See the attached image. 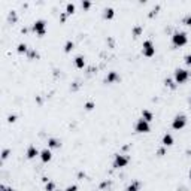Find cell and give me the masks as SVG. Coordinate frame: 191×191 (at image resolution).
I'll return each mask as SVG.
<instances>
[{
  "label": "cell",
  "mask_w": 191,
  "mask_h": 191,
  "mask_svg": "<svg viewBox=\"0 0 191 191\" xmlns=\"http://www.w3.org/2000/svg\"><path fill=\"white\" fill-rule=\"evenodd\" d=\"M190 72L187 70V69H181V67H178V69H175V73H173V81L176 84H184L187 82L188 79H190Z\"/></svg>",
  "instance_id": "cell-1"
},
{
  "label": "cell",
  "mask_w": 191,
  "mask_h": 191,
  "mask_svg": "<svg viewBox=\"0 0 191 191\" xmlns=\"http://www.w3.org/2000/svg\"><path fill=\"white\" fill-rule=\"evenodd\" d=\"M187 42H188V36L185 32H175L172 36V43L176 48H181L184 45H187Z\"/></svg>",
  "instance_id": "cell-2"
},
{
  "label": "cell",
  "mask_w": 191,
  "mask_h": 191,
  "mask_svg": "<svg viewBox=\"0 0 191 191\" xmlns=\"http://www.w3.org/2000/svg\"><path fill=\"white\" fill-rule=\"evenodd\" d=\"M32 28H33V32L37 36H45L46 33V21L45 20H36L32 25Z\"/></svg>",
  "instance_id": "cell-3"
},
{
  "label": "cell",
  "mask_w": 191,
  "mask_h": 191,
  "mask_svg": "<svg viewBox=\"0 0 191 191\" xmlns=\"http://www.w3.org/2000/svg\"><path fill=\"white\" fill-rule=\"evenodd\" d=\"M130 163V158L127 157V155H124V154H116L115 158H114V169H123V167H125L127 164Z\"/></svg>",
  "instance_id": "cell-4"
},
{
  "label": "cell",
  "mask_w": 191,
  "mask_h": 191,
  "mask_svg": "<svg viewBox=\"0 0 191 191\" xmlns=\"http://www.w3.org/2000/svg\"><path fill=\"white\" fill-rule=\"evenodd\" d=\"M185 125H187V116L184 115V114L175 115V118L172 119V127H173L175 130H182Z\"/></svg>",
  "instance_id": "cell-5"
},
{
  "label": "cell",
  "mask_w": 191,
  "mask_h": 191,
  "mask_svg": "<svg viewBox=\"0 0 191 191\" xmlns=\"http://www.w3.org/2000/svg\"><path fill=\"white\" fill-rule=\"evenodd\" d=\"M142 54L145 55V57H154L155 55V46H154V43L152 41H145L142 43Z\"/></svg>",
  "instance_id": "cell-6"
},
{
  "label": "cell",
  "mask_w": 191,
  "mask_h": 191,
  "mask_svg": "<svg viewBox=\"0 0 191 191\" xmlns=\"http://www.w3.org/2000/svg\"><path fill=\"white\" fill-rule=\"evenodd\" d=\"M134 130L137 133H150L151 132V125L148 121H145L143 118H139L136 121V125H134Z\"/></svg>",
  "instance_id": "cell-7"
},
{
  "label": "cell",
  "mask_w": 191,
  "mask_h": 191,
  "mask_svg": "<svg viewBox=\"0 0 191 191\" xmlns=\"http://www.w3.org/2000/svg\"><path fill=\"white\" fill-rule=\"evenodd\" d=\"M25 155H27L28 160H33V158H36L37 155H41V151L37 150L34 145H30V146L27 148V151H25Z\"/></svg>",
  "instance_id": "cell-8"
},
{
  "label": "cell",
  "mask_w": 191,
  "mask_h": 191,
  "mask_svg": "<svg viewBox=\"0 0 191 191\" xmlns=\"http://www.w3.org/2000/svg\"><path fill=\"white\" fill-rule=\"evenodd\" d=\"M41 161L42 163H48V161H51L52 160V152H51L50 148H45V150L41 151Z\"/></svg>",
  "instance_id": "cell-9"
},
{
  "label": "cell",
  "mask_w": 191,
  "mask_h": 191,
  "mask_svg": "<svg viewBox=\"0 0 191 191\" xmlns=\"http://www.w3.org/2000/svg\"><path fill=\"white\" fill-rule=\"evenodd\" d=\"M161 143H163V146H172L175 143V139L173 136L170 133H166L164 136H163V139H161Z\"/></svg>",
  "instance_id": "cell-10"
},
{
  "label": "cell",
  "mask_w": 191,
  "mask_h": 191,
  "mask_svg": "<svg viewBox=\"0 0 191 191\" xmlns=\"http://www.w3.org/2000/svg\"><path fill=\"white\" fill-rule=\"evenodd\" d=\"M119 79V75L116 73V72H109L108 75H106V84H114V82H116Z\"/></svg>",
  "instance_id": "cell-11"
},
{
  "label": "cell",
  "mask_w": 191,
  "mask_h": 191,
  "mask_svg": "<svg viewBox=\"0 0 191 191\" xmlns=\"http://www.w3.org/2000/svg\"><path fill=\"white\" fill-rule=\"evenodd\" d=\"M73 63H75V66L78 69H84L85 67V58H84V55H76Z\"/></svg>",
  "instance_id": "cell-12"
},
{
  "label": "cell",
  "mask_w": 191,
  "mask_h": 191,
  "mask_svg": "<svg viewBox=\"0 0 191 191\" xmlns=\"http://www.w3.org/2000/svg\"><path fill=\"white\" fill-rule=\"evenodd\" d=\"M48 146H50V150H57V148L61 146V143H60V141L55 139V137H50V139H48Z\"/></svg>",
  "instance_id": "cell-13"
},
{
  "label": "cell",
  "mask_w": 191,
  "mask_h": 191,
  "mask_svg": "<svg viewBox=\"0 0 191 191\" xmlns=\"http://www.w3.org/2000/svg\"><path fill=\"white\" fill-rule=\"evenodd\" d=\"M103 17H105V20H112V18L115 17V11H114V8H105L103 9Z\"/></svg>",
  "instance_id": "cell-14"
},
{
  "label": "cell",
  "mask_w": 191,
  "mask_h": 191,
  "mask_svg": "<svg viewBox=\"0 0 191 191\" xmlns=\"http://www.w3.org/2000/svg\"><path fill=\"white\" fill-rule=\"evenodd\" d=\"M142 118H143L145 121L151 123V121L154 119V114H152L151 111H148V109H143V111H142Z\"/></svg>",
  "instance_id": "cell-15"
},
{
  "label": "cell",
  "mask_w": 191,
  "mask_h": 191,
  "mask_svg": "<svg viewBox=\"0 0 191 191\" xmlns=\"http://www.w3.org/2000/svg\"><path fill=\"white\" fill-rule=\"evenodd\" d=\"M142 32H143V27L142 25H134L133 30H132V36L133 37H139L142 34Z\"/></svg>",
  "instance_id": "cell-16"
},
{
  "label": "cell",
  "mask_w": 191,
  "mask_h": 191,
  "mask_svg": "<svg viewBox=\"0 0 191 191\" xmlns=\"http://www.w3.org/2000/svg\"><path fill=\"white\" fill-rule=\"evenodd\" d=\"M17 52L18 54H27V52H28V46H27L25 43H18Z\"/></svg>",
  "instance_id": "cell-17"
},
{
  "label": "cell",
  "mask_w": 191,
  "mask_h": 191,
  "mask_svg": "<svg viewBox=\"0 0 191 191\" xmlns=\"http://www.w3.org/2000/svg\"><path fill=\"white\" fill-rule=\"evenodd\" d=\"M75 9H76L75 3H67L66 5V14L67 15H72V14L75 12Z\"/></svg>",
  "instance_id": "cell-18"
},
{
  "label": "cell",
  "mask_w": 191,
  "mask_h": 191,
  "mask_svg": "<svg viewBox=\"0 0 191 191\" xmlns=\"http://www.w3.org/2000/svg\"><path fill=\"white\" fill-rule=\"evenodd\" d=\"M73 48H75V43L72 41H67L66 43H64V52H72Z\"/></svg>",
  "instance_id": "cell-19"
},
{
  "label": "cell",
  "mask_w": 191,
  "mask_h": 191,
  "mask_svg": "<svg viewBox=\"0 0 191 191\" xmlns=\"http://www.w3.org/2000/svg\"><path fill=\"white\" fill-rule=\"evenodd\" d=\"M164 84H166V87H170L172 90L176 88V82H175L173 79H170V78H166V79H164Z\"/></svg>",
  "instance_id": "cell-20"
},
{
  "label": "cell",
  "mask_w": 191,
  "mask_h": 191,
  "mask_svg": "<svg viewBox=\"0 0 191 191\" xmlns=\"http://www.w3.org/2000/svg\"><path fill=\"white\" fill-rule=\"evenodd\" d=\"M27 57L30 58V60H34V58L39 57V54H37V51H36V50H28V52H27Z\"/></svg>",
  "instance_id": "cell-21"
},
{
  "label": "cell",
  "mask_w": 191,
  "mask_h": 191,
  "mask_svg": "<svg viewBox=\"0 0 191 191\" xmlns=\"http://www.w3.org/2000/svg\"><path fill=\"white\" fill-rule=\"evenodd\" d=\"M125 191H139V184H137V182L130 184V185L125 188Z\"/></svg>",
  "instance_id": "cell-22"
},
{
  "label": "cell",
  "mask_w": 191,
  "mask_h": 191,
  "mask_svg": "<svg viewBox=\"0 0 191 191\" xmlns=\"http://www.w3.org/2000/svg\"><path fill=\"white\" fill-rule=\"evenodd\" d=\"M182 23L185 25H190V27H191V14H188V15H185V17H184Z\"/></svg>",
  "instance_id": "cell-23"
},
{
  "label": "cell",
  "mask_w": 191,
  "mask_h": 191,
  "mask_svg": "<svg viewBox=\"0 0 191 191\" xmlns=\"http://www.w3.org/2000/svg\"><path fill=\"white\" fill-rule=\"evenodd\" d=\"M9 154H11V150H8V148H6V150H3V151H2V160L5 161V160L9 157Z\"/></svg>",
  "instance_id": "cell-24"
},
{
  "label": "cell",
  "mask_w": 191,
  "mask_h": 191,
  "mask_svg": "<svg viewBox=\"0 0 191 191\" xmlns=\"http://www.w3.org/2000/svg\"><path fill=\"white\" fill-rule=\"evenodd\" d=\"M45 190H46V191H54V190H55V184H54V182H46Z\"/></svg>",
  "instance_id": "cell-25"
},
{
  "label": "cell",
  "mask_w": 191,
  "mask_h": 191,
  "mask_svg": "<svg viewBox=\"0 0 191 191\" xmlns=\"http://www.w3.org/2000/svg\"><path fill=\"white\" fill-rule=\"evenodd\" d=\"M94 106H96V105H94V102H87V103L84 105V108L87 109V111H91V109H94Z\"/></svg>",
  "instance_id": "cell-26"
},
{
  "label": "cell",
  "mask_w": 191,
  "mask_h": 191,
  "mask_svg": "<svg viewBox=\"0 0 191 191\" xmlns=\"http://www.w3.org/2000/svg\"><path fill=\"white\" fill-rule=\"evenodd\" d=\"M184 61H185V64L188 67H191V54H187V55L184 57Z\"/></svg>",
  "instance_id": "cell-27"
},
{
  "label": "cell",
  "mask_w": 191,
  "mask_h": 191,
  "mask_svg": "<svg viewBox=\"0 0 191 191\" xmlns=\"http://www.w3.org/2000/svg\"><path fill=\"white\" fill-rule=\"evenodd\" d=\"M9 21H12V23H15V21H17V14H15L14 11L9 14Z\"/></svg>",
  "instance_id": "cell-28"
},
{
  "label": "cell",
  "mask_w": 191,
  "mask_h": 191,
  "mask_svg": "<svg viewBox=\"0 0 191 191\" xmlns=\"http://www.w3.org/2000/svg\"><path fill=\"white\" fill-rule=\"evenodd\" d=\"M81 6H82V9H90L91 8V3H90V2H82Z\"/></svg>",
  "instance_id": "cell-29"
},
{
  "label": "cell",
  "mask_w": 191,
  "mask_h": 191,
  "mask_svg": "<svg viewBox=\"0 0 191 191\" xmlns=\"http://www.w3.org/2000/svg\"><path fill=\"white\" fill-rule=\"evenodd\" d=\"M64 191H78V187H76V185H69Z\"/></svg>",
  "instance_id": "cell-30"
},
{
  "label": "cell",
  "mask_w": 191,
  "mask_h": 191,
  "mask_svg": "<svg viewBox=\"0 0 191 191\" xmlns=\"http://www.w3.org/2000/svg\"><path fill=\"white\" fill-rule=\"evenodd\" d=\"M8 121H9V123H15V121H17V115H14V114H12V115H9Z\"/></svg>",
  "instance_id": "cell-31"
},
{
  "label": "cell",
  "mask_w": 191,
  "mask_h": 191,
  "mask_svg": "<svg viewBox=\"0 0 191 191\" xmlns=\"http://www.w3.org/2000/svg\"><path fill=\"white\" fill-rule=\"evenodd\" d=\"M0 188H2V191H15L14 188H11V187H5V185H2Z\"/></svg>",
  "instance_id": "cell-32"
},
{
  "label": "cell",
  "mask_w": 191,
  "mask_h": 191,
  "mask_svg": "<svg viewBox=\"0 0 191 191\" xmlns=\"http://www.w3.org/2000/svg\"><path fill=\"white\" fill-rule=\"evenodd\" d=\"M188 175H190V179H191V169H190V173H188Z\"/></svg>",
  "instance_id": "cell-33"
},
{
  "label": "cell",
  "mask_w": 191,
  "mask_h": 191,
  "mask_svg": "<svg viewBox=\"0 0 191 191\" xmlns=\"http://www.w3.org/2000/svg\"><path fill=\"white\" fill-rule=\"evenodd\" d=\"M190 103H191V96H190Z\"/></svg>",
  "instance_id": "cell-34"
}]
</instances>
